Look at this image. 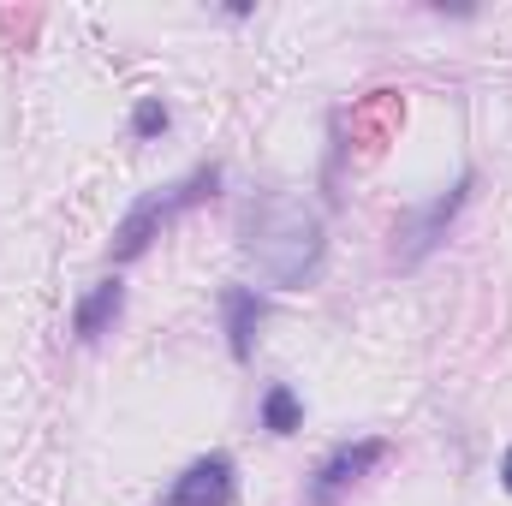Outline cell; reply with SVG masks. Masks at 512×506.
Masks as SVG:
<instances>
[{"label": "cell", "instance_id": "obj_1", "mask_svg": "<svg viewBox=\"0 0 512 506\" xmlns=\"http://www.w3.org/2000/svg\"><path fill=\"white\" fill-rule=\"evenodd\" d=\"M322 251H328V233L304 197H256L245 209V256L256 262L262 280L304 286V280H316Z\"/></svg>", "mask_w": 512, "mask_h": 506}, {"label": "cell", "instance_id": "obj_2", "mask_svg": "<svg viewBox=\"0 0 512 506\" xmlns=\"http://www.w3.org/2000/svg\"><path fill=\"white\" fill-rule=\"evenodd\" d=\"M215 185H221V167H197L191 179H179V185H167V191H155V197H143L137 209H131L126 221H120V233H114V262H131V256L149 251V239L161 233V227H173L191 203H203V197H215Z\"/></svg>", "mask_w": 512, "mask_h": 506}, {"label": "cell", "instance_id": "obj_3", "mask_svg": "<svg viewBox=\"0 0 512 506\" xmlns=\"http://www.w3.org/2000/svg\"><path fill=\"white\" fill-rule=\"evenodd\" d=\"M239 501V465L227 453H203L197 465H185L167 489L161 506H233Z\"/></svg>", "mask_w": 512, "mask_h": 506}, {"label": "cell", "instance_id": "obj_4", "mask_svg": "<svg viewBox=\"0 0 512 506\" xmlns=\"http://www.w3.org/2000/svg\"><path fill=\"white\" fill-rule=\"evenodd\" d=\"M387 459V441H358V447H334L328 459H322V471H316V483H310V506H334L340 489H352L364 471H376Z\"/></svg>", "mask_w": 512, "mask_h": 506}, {"label": "cell", "instance_id": "obj_5", "mask_svg": "<svg viewBox=\"0 0 512 506\" xmlns=\"http://www.w3.org/2000/svg\"><path fill=\"white\" fill-rule=\"evenodd\" d=\"M221 316H227V346H233V358L245 364L256 352V328H262V316H268V298H262L256 286H227V292H221Z\"/></svg>", "mask_w": 512, "mask_h": 506}, {"label": "cell", "instance_id": "obj_6", "mask_svg": "<svg viewBox=\"0 0 512 506\" xmlns=\"http://www.w3.org/2000/svg\"><path fill=\"white\" fill-rule=\"evenodd\" d=\"M120 310H126V286H120V280H96V286L78 298V310H72V334H78L84 346H96V340L120 322Z\"/></svg>", "mask_w": 512, "mask_h": 506}, {"label": "cell", "instance_id": "obj_7", "mask_svg": "<svg viewBox=\"0 0 512 506\" xmlns=\"http://www.w3.org/2000/svg\"><path fill=\"white\" fill-rule=\"evenodd\" d=\"M304 423V405H298V393L286 387V381H274L268 393H262V429L268 435H292Z\"/></svg>", "mask_w": 512, "mask_h": 506}, {"label": "cell", "instance_id": "obj_8", "mask_svg": "<svg viewBox=\"0 0 512 506\" xmlns=\"http://www.w3.org/2000/svg\"><path fill=\"white\" fill-rule=\"evenodd\" d=\"M131 131H137V137H155V131H167V108H161V96H143V102H137Z\"/></svg>", "mask_w": 512, "mask_h": 506}, {"label": "cell", "instance_id": "obj_9", "mask_svg": "<svg viewBox=\"0 0 512 506\" xmlns=\"http://www.w3.org/2000/svg\"><path fill=\"white\" fill-rule=\"evenodd\" d=\"M501 477H507V495H512V447H507V459H501Z\"/></svg>", "mask_w": 512, "mask_h": 506}]
</instances>
